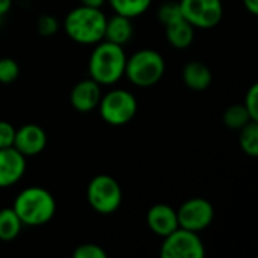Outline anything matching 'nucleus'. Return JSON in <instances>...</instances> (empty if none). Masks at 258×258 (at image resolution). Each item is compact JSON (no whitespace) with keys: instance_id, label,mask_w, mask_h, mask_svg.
<instances>
[{"instance_id":"obj_1","label":"nucleus","mask_w":258,"mask_h":258,"mask_svg":"<svg viewBox=\"0 0 258 258\" xmlns=\"http://www.w3.org/2000/svg\"><path fill=\"white\" fill-rule=\"evenodd\" d=\"M106 15L101 8L77 6L71 9L63 21L70 39L82 45H95L104 38Z\"/></svg>"},{"instance_id":"obj_2","label":"nucleus","mask_w":258,"mask_h":258,"mask_svg":"<svg viewBox=\"0 0 258 258\" xmlns=\"http://www.w3.org/2000/svg\"><path fill=\"white\" fill-rule=\"evenodd\" d=\"M12 209L23 225L41 227L54 218L56 200L47 189L33 186L21 190L17 195Z\"/></svg>"},{"instance_id":"obj_3","label":"nucleus","mask_w":258,"mask_h":258,"mask_svg":"<svg viewBox=\"0 0 258 258\" xmlns=\"http://www.w3.org/2000/svg\"><path fill=\"white\" fill-rule=\"evenodd\" d=\"M127 56L124 47L109 41H100L89 57L88 70L92 80L101 86L113 85L124 77Z\"/></svg>"},{"instance_id":"obj_4","label":"nucleus","mask_w":258,"mask_h":258,"mask_svg":"<svg viewBox=\"0 0 258 258\" xmlns=\"http://www.w3.org/2000/svg\"><path fill=\"white\" fill-rule=\"evenodd\" d=\"M163 56L151 48H144L127 57L124 76L139 88H148L162 80L165 74Z\"/></svg>"},{"instance_id":"obj_5","label":"nucleus","mask_w":258,"mask_h":258,"mask_svg":"<svg viewBox=\"0 0 258 258\" xmlns=\"http://www.w3.org/2000/svg\"><path fill=\"white\" fill-rule=\"evenodd\" d=\"M89 206L100 215L115 213L122 203V189L119 183L106 174L95 175L86 189Z\"/></svg>"},{"instance_id":"obj_6","label":"nucleus","mask_w":258,"mask_h":258,"mask_svg":"<svg viewBox=\"0 0 258 258\" xmlns=\"http://www.w3.org/2000/svg\"><path fill=\"white\" fill-rule=\"evenodd\" d=\"M100 116L109 125H125L138 112V101L135 95L125 89H112L101 95L98 103Z\"/></svg>"},{"instance_id":"obj_7","label":"nucleus","mask_w":258,"mask_h":258,"mask_svg":"<svg viewBox=\"0 0 258 258\" xmlns=\"http://www.w3.org/2000/svg\"><path fill=\"white\" fill-rule=\"evenodd\" d=\"M206 255L204 243L198 233L178 227L163 237L160 248L162 258H203Z\"/></svg>"},{"instance_id":"obj_8","label":"nucleus","mask_w":258,"mask_h":258,"mask_svg":"<svg viewBox=\"0 0 258 258\" xmlns=\"http://www.w3.org/2000/svg\"><path fill=\"white\" fill-rule=\"evenodd\" d=\"M181 15L195 29H212L224 17L222 0H180Z\"/></svg>"},{"instance_id":"obj_9","label":"nucleus","mask_w":258,"mask_h":258,"mask_svg":"<svg viewBox=\"0 0 258 258\" xmlns=\"http://www.w3.org/2000/svg\"><path fill=\"white\" fill-rule=\"evenodd\" d=\"M178 227L200 233L212 225L215 218V209L206 198H190L184 201L177 210Z\"/></svg>"},{"instance_id":"obj_10","label":"nucleus","mask_w":258,"mask_h":258,"mask_svg":"<svg viewBox=\"0 0 258 258\" xmlns=\"http://www.w3.org/2000/svg\"><path fill=\"white\" fill-rule=\"evenodd\" d=\"M47 145V135L44 128L36 124H24L15 130L14 148L20 151L24 157L38 156L44 151Z\"/></svg>"},{"instance_id":"obj_11","label":"nucleus","mask_w":258,"mask_h":258,"mask_svg":"<svg viewBox=\"0 0 258 258\" xmlns=\"http://www.w3.org/2000/svg\"><path fill=\"white\" fill-rule=\"evenodd\" d=\"M26 172V157L14 147L0 148V189L17 184Z\"/></svg>"},{"instance_id":"obj_12","label":"nucleus","mask_w":258,"mask_h":258,"mask_svg":"<svg viewBox=\"0 0 258 258\" xmlns=\"http://www.w3.org/2000/svg\"><path fill=\"white\" fill-rule=\"evenodd\" d=\"M101 100V85L92 79H85L76 83L70 92V103L74 110L88 113L98 107Z\"/></svg>"},{"instance_id":"obj_13","label":"nucleus","mask_w":258,"mask_h":258,"mask_svg":"<svg viewBox=\"0 0 258 258\" xmlns=\"http://www.w3.org/2000/svg\"><path fill=\"white\" fill-rule=\"evenodd\" d=\"M147 225L159 237H166L178 228L177 210L168 204H154L147 212Z\"/></svg>"},{"instance_id":"obj_14","label":"nucleus","mask_w":258,"mask_h":258,"mask_svg":"<svg viewBox=\"0 0 258 258\" xmlns=\"http://www.w3.org/2000/svg\"><path fill=\"white\" fill-rule=\"evenodd\" d=\"M181 77H183L184 85L189 89L197 91V92L206 91L212 85V80H213V74H212L210 68L200 60L187 62L183 67Z\"/></svg>"},{"instance_id":"obj_15","label":"nucleus","mask_w":258,"mask_h":258,"mask_svg":"<svg viewBox=\"0 0 258 258\" xmlns=\"http://www.w3.org/2000/svg\"><path fill=\"white\" fill-rule=\"evenodd\" d=\"M132 36H133L132 18L119 15V14H115L110 18H106L104 38H103L104 41L124 47L127 42H130Z\"/></svg>"},{"instance_id":"obj_16","label":"nucleus","mask_w":258,"mask_h":258,"mask_svg":"<svg viewBox=\"0 0 258 258\" xmlns=\"http://www.w3.org/2000/svg\"><path fill=\"white\" fill-rule=\"evenodd\" d=\"M165 29H166L168 42L178 50L190 47L195 39V27L183 17L166 24Z\"/></svg>"},{"instance_id":"obj_17","label":"nucleus","mask_w":258,"mask_h":258,"mask_svg":"<svg viewBox=\"0 0 258 258\" xmlns=\"http://www.w3.org/2000/svg\"><path fill=\"white\" fill-rule=\"evenodd\" d=\"M23 224L12 207H6L0 210V240L11 242L18 237Z\"/></svg>"},{"instance_id":"obj_18","label":"nucleus","mask_w":258,"mask_h":258,"mask_svg":"<svg viewBox=\"0 0 258 258\" xmlns=\"http://www.w3.org/2000/svg\"><path fill=\"white\" fill-rule=\"evenodd\" d=\"M115 11V14L135 18L147 12L153 0H106Z\"/></svg>"},{"instance_id":"obj_19","label":"nucleus","mask_w":258,"mask_h":258,"mask_svg":"<svg viewBox=\"0 0 258 258\" xmlns=\"http://www.w3.org/2000/svg\"><path fill=\"white\" fill-rule=\"evenodd\" d=\"M239 136L240 148L245 154L251 157L258 156V121H251L245 127H242Z\"/></svg>"},{"instance_id":"obj_20","label":"nucleus","mask_w":258,"mask_h":258,"mask_svg":"<svg viewBox=\"0 0 258 258\" xmlns=\"http://www.w3.org/2000/svg\"><path fill=\"white\" fill-rule=\"evenodd\" d=\"M251 121H254V119L251 118V115L248 113V110L243 104H233L224 113V124L230 130L239 132L242 127H245Z\"/></svg>"},{"instance_id":"obj_21","label":"nucleus","mask_w":258,"mask_h":258,"mask_svg":"<svg viewBox=\"0 0 258 258\" xmlns=\"http://www.w3.org/2000/svg\"><path fill=\"white\" fill-rule=\"evenodd\" d=\"M181 17L183 15H181V8H180L178 2H165L157 9V18L163 26H166Z\"/></svg>"},{"instance_id":"obj_22","label":"nucleus","mask_w":258,"mask_h":258,"mask_svg":"<svg viewBox=\"0 0 258 258\" xmlns=\"http://www.w3.org/2000/svg\"><path fill=\"white\" fill-rule=\"evenodd\" d=\"M20 76V65L11 57L0 59V83H12Z\"/></svg>"},{"instance_id":"obj_23","label":"nucleus","mask_w":258,"mask_h":258,"mask_svg":"<svg viewBox=\"0 0 258 258\" xmlns=\"http://www.w3.org/2000/svg\"><path fill=\"white\" fill-rule=\"evenodd\" d=\"M36 30L42 36H51L59 30V21L51 14H42L36 20Z\"/></svg>"},{"instance_id":"obj_24","label":"nucleus","mask_w":258,"mask_h":258,"mask_svg":"<svg viewBox=\"0 0 258 258\" xmlns=\"http://www.w3.org/2000/svg\"><path fill=\"white\" fill-rule=\"evenodd\" d=\"M74 258H106V251L95 243H83L77 246L73 252Z\"/></svg>"},{"instance_id":"obj_25","label":"nucleus","mask_w":258,"mask_h":258,"mask_svg":"<svg viewBox=\"0 0 258 258\" xmlns=\"http://www.w3.org/2000/svg\"><path fill=\"white\" fill-rule=\"evenodd\" d=\"M243 106L246 107V110H248V113L251 115V118H252L254 121H258V85L257 83H254V85L248 89V92H246V95H245V103H243Z\"/></svg>"},{"instance_id":"obj_26","label":"nucleus","mask_w":258,"mask_h":258,"mask_svg":"<svg viewBox=\"0 0 258 258\" xmlns=\"http://www.w3.org/2000/svg\"><path fill=\"white\" fill-rule=\"evenodd\" d=\"M15 127L8 121H0V148H8L14 145Z\"/></svg>"},{"instance_id":"obj_27","label":"nucleus","mask_w":258,"mask_h":258,"mask_svg":"<svg viewBox=\"0 0 258 258\" xmlns=\"http://www.w3.org/2000/svg\"><path fill=\"white\" fill-rule=\"evenodd\" d=\"M243 5L245 8L252 14V15H257L258 14V0H243Z\"/></svg>"},{"instance_id":"obj_28","label":"nucleus","mask_w":258,"mask_h":258,"mask_svg":"<svg viewBox=\"0 0 258 258\" xmlns=\"http://www.w3.org/2000/svg\"><path fill=\"white\" fill-rule=\"evenodd\" d=\"M106 3V0H80V5L89 6V8H101Z\"/></svg>"},{"instance_id":"obj_29","label":"nucleus","mask_w":258,"mask_h":258,"mask_svg":"<svg viewBox=\"0 0 258 258\" xmlns=\"http://www.w3.org/2000/svg\"><path fill=\"white\" fill-rule=\"evenodd\" d=\"M12 6V0H0V15L5 17Z\"/></svg>"},{"instance_id":"obj_30","label":"nucleus","mask_w":258,"mask_h":258,"mask_svg":"<svg viewBox=\"0 0 258 258\" xmlns=\"http://www.w3.org/2000/svg\"><path fill=\"white\" fill-rule=\"evenodd\" d=\"M2 21H3V17L0 15V24H2Z\"/></svg>"}]
</instances>
